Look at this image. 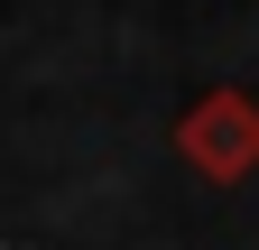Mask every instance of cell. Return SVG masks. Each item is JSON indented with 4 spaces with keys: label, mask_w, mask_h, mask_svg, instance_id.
<instances>
[{
    "label": "cell",
    "mask_w": 259,
    "mask_h": 250,
    "mask_svg": "<svg viewBox=\"0 0 259 250\" xmlns=\"http://www.w3.org/2000/svg\"><path fill=\"white\" fill-rule=\"evenodd\" d=\"M176 158L204 176V185H241L259 176V102L241 84H213L176 111Z\"/></svg>",
    "instance_id": "6da1fadb"
}]
</instances>
